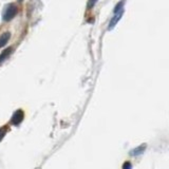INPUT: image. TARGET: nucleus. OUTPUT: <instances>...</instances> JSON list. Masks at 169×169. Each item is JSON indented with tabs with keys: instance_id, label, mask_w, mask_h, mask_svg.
<instances>
[{
	"instance_id": "423d86ee",
	"label": "nucleus",
	"mask_w": 169,
	"mask_h": 169,
	"mask_svg": "<svg viewBox=\"0 0 169 169\" xmlns=\"http://www.w3.org/2000/svg\"><path fill=\"white\" fill-rule=\"evenodd\" d=\"M11 38V34L10 33H5L2 36H0V48H2L4 45L8 43V41Z\"/></svg>"
},
{
	"instance_id": "39448f33",
	"label": "nucleus",
	"mask_w": 169,
	"mask_h": 169,
	"mask_svg": "<svg viewBox=\"0 0 169 169\" xmlns=\"http://www.w3.org/2000/svg\"><path fill=\"white\" fill-rule=\"evenodd\" d=\"M12 51H13V48H8V49L4 50L3 52L0 54V64H2L4 60H5L9 56H10V54L12 53Z\"/></svg>"
},
{
	"instance_id": "6e6552de",
	"label": "nucleus",
	"mask_w": 169,
	"mask_h": 169,
	"mask_svg": "<svg viewBox=\"0 0 169 169\" xmlns=\"http://www.w3.org/2000/svg\"><path fill=\"white\" fill-rule=\"evenodd\" d=\"M5 132H7L5 128H0V142H1V141H2V139L4 137V135H5Z\"/></svg>"
},
{
	"instance_id": "9d476101",
	"label": "nucleus",
	"mask_w": 169,
	"mask_h": 169,
	"mask_svg": "<svg viewBox=\"0 0 169 169\" xmlns=\"http://www.w3.org/2000/svg\"><path fill=\"white\" fill-rule=\"evenodd\" d=\"M131 167H132V165L130 164V163H129V162H126L124 165H123V168H124V169H126V168H131Z\"/></svg>"
},
{
	"instance_id": "0eeeda50",
	"label": "nucleus",
	"mask_w": 169,
	"mask_h": 169,
	"mask_svg": "<svg viewBox=\"0 0 169 169\" xmlns=\"http://www.w3.org/2000/svg\"><path fill=\"white\" fill-rule=\"evenodd\" d=\"M124 3H125V0H122V1H120L118 3L115 5V8H114V13H117V12L122 11V10H124Z\"/></svg>"
},
{
	"instance_id": "f257e3e1",
	"label": "nucleus",
	"mask_w": 169,
	"mask_h": 169,
	"mask_svg": "<svg viewBox=\"0 0 169 169\" xmlns=\"http://www.w3.org/2000/svg\"><path fill=\"white\" fill-rule=\"evenodd\" d=\"M17 11H18V10L16 8V5H14V4H9L3 14V20H5V21L12 20V19L15 17L16 14H17Z\"/></svg>"
},
{
	"instance_id": "20e7f679",
	"label": "nucleus",
	"mask_w": 169,
	"mask_h": 169,
	"mask_svg": "<svg viewBox=\"0 0 169 169\" xmlns=\"http://www.w3.org/2000/svg\"><path fill=\"white\" fill-rule=\"evenodd\" d=\"M147 145L146 144H143V145H141V146L136 147L135 149H133V150L130 151V155H133V157H136V155H139V154H142L145 151V149H146Z\"/></svg>"
},
{
	"instance_id": "7ed1b4c3",
	"label": "nucleus",
	"mask_w": 169,
	"mask_h": 169,
	"mask_svg": "<svg viewBox=\"0 0 169 169\" xmlns=\"http://www.w3.org/2000/svg\"><path fill=\"white\" fill-rule=\"evenodd\" d=\"M123 14H124V10H122V11L117 12V13H114V16H113L112 19L110 20L109 26H108V30H112L113 28L116 26V23L120 20L122 16H123Z\"/></svg>"
},
{
	"instance_id": "1a4fd4ad",
	"label": "nucleus",
	"mask_w": 169,
	"mask_h": 169,
	"mask_svg": "<svg viewBox=\"0 0 169 169\" xmlns=\"http://www.w3.org/2000/svg\"><path fill=\"white\" fill-rule=\"evenodd\" d=\"M97 2V0H89V4H88V7L89 8H92V7H94V4Z\"/></svg>"
},
{
	"instance_id": "f03ea898",
	"label": "nucleus",
	"mask_w": 169,
	"mask_h": 169,
	"mask_svg": "<svg viewBox=\"0 0 169 169\" xmlns=\"http://www.w3.org/2000/svg\"><path fill=\"white\" fill-rule=\"evenodd\" d=\"M23 120V111L21 109L17 110L14 114H13V116H12V120H11V123L13 125H15V126H18L21 122Z\"/></svg>"
}]
</instances>
